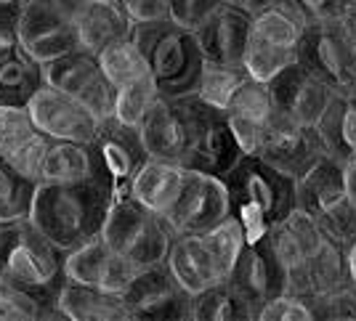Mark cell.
<instances>
[{"label":"cell","mask_w":356,"mask_h":321,"mask_svg":"<svg viewBox=\"0 0 356 321\" xmlns=\"http://www.w3.org/2000/svg\"><path fill=\"white\" fill-rule=\"evenodd\" d=\"M43 85V64L32 58L24 51V45L6 58H0V106H30Z\"/></svg>","instance_id":"29"},{"label":"cell","mask_w":356,"mask_h":321,"mask_svg":"<svg viewBox=\"0 0 356 321\" xmlns=\"http://www.w3.org/2000/svg\"><path fill=\"white\" fill-rule=\"evenodd\" d=\"M296 207L316 218L325 236L348 247L356 239V207L346 189V165L322 157L296 181Z\"/></svg>","instance_id":"5"},{"label":"cell","mask_w":356,"mask_h":321,"mask_svg":"<svg viewBox=\"0 0 356 321\" xmlns=\"http://www.w3.org/2000/svg\"><path fill=\"white\" fill-rule=\"evenodd\" d=\"M136 268L131 261H125L115 249L106 245V239L99 233L86 245L67 252V279L83 281L90 287H102L109 292H125L136 277Z\"/></svg>","instance_id":"22"},{"label":"cell","mask_w":356,"mask_h":321,"mask_svg":"<svg viewBox=\"0 0 356 321\" xmlns=\"http://www.w3.org/2000/svg\"><path fill=\"white\" fill-rule=\"evenodd\" d=\"M186 175H189V167H184L181 162L149 157L144 167L136 173L134 183L125 194L136 197L141 204H147L149 210L165 215L170 210V204L178 199Z\"/></svg>","instance_id":"27"},{"label":"cell","mask_w":356,"mask_h":321,"mask_svg":"<svg viewBox=\"0 0 356 321\" xmlns=\"http://www.w3.org/2000/svg\"><path fill=\"white\" fill-rule=\"evenodd\" d=\"M319 319V297L282 292L261 306L255 321H314Z\"/></svg>","instance_id":"38"},{"label":"cell","mask_w":356,"mask_h":321,"mask_svg":"<svg viewBox=\"0 0 356 321\" xmlns=\"http://www.w3.org/2000/svg\"><path fill=\"white\" fill-rule=\"evenodd\" d=\"M341 19H343V24H346V29H348V35L354 38V43H356V0H354V6H351Z\"/></svg>","instance_id":"47"},{"label":"cell","mask_w":356,"mask_h":321,"mask_svg":"<svg viewBox=\"0 0 356 321\" xmlns=\"http://www.w3.org/2000/svg\"><path fill=\"white\" fill-rule=\"evenodd\" d=\"M27 109H30L35 125L45 135L59 138V141H83V144H90L96 131H99V125H102V120L93 115L90 109H86L70 93L48 85V83L38 90V96L32 99Z\"/></svg>","instance_id":"18"},{"label":"cell","mask_w":356,"mask_h":321,"mask_svg":"<svg viewBox=\"0 0 356 321\" xmlns=\"http://www.w3.org/2000/svg\"><path fill=\"white\" fill-rule=\"evenodd\" d=\"M282 3L303 24L322 19H341L354 6V0H282Z\"/></svg>","instance_id":"40"},{"label":"cell","mask_w":356,"mask_h":321,"mask_svg":"<svg viewBox=\"0 0 356 321\" xmlns=\"http://www.w3.org/2000/svg\"><path fill=\"white\" fill-rule=\"evenodd\" d=\"M118 191L102 178L72 183H38L30 218L64 252L86 245L104 231Z\"/></svg>","instance_id":"1"},{"label":"cell","mask_w":356,"mask_h":321,"mask_svg":"<svg viewBox=\"0 0 356 321\" xmlns=\"http://www.w3.org/2000/svg\"><path fill=\"white\" fill-rule=\"evenodd\" d=\"M242 157L245 151L234 138V131L223 115V109H216L194 99V138L192 149L181 165L197 173L223 178Z\"/></svg>","instance_id":"15"},{"label":"cell","mask_w":356,"mask_h":321,"mask_svg":"<svg viewBox=\"0 0 356 321\" xmlns=\"http://www.w3.org/2000/svg\"><path fill=\"white\" fill-rule=\"evenodd\" d=\"M38 183L22 175L11 162L0 157V220H14L30 215Z\"/></svg>","instance_id":"35"},{"label":"cell","mask_w":356,"mask_h":321,"mask_svg":"<svg viewBox=\"0 0 356 321\" xmlns=\"http://www.w3.org/2000/svg\"><path fill=\"white\" fill-rule=\"evenodd\" d=\"M0 3H19V0H0Z\"/></svg>","instance_id":"49"},{"label":"cell","mask_w":356,"mask_h":321,"mask_svg":"<svg viewBox=\"0 0 356 321\" xmlns=\"http://www.w3.org/2000/svg\"><path fill=\"white\" fill-rule=\"evenodd\" d=\"M0 274L40 300L51 319H59L56 300L67 281V252L24 215L0 220Z\"/></svg>","instance_id":"2"},{"label":"cell","mask_w":356,"mask_h":321,"mask_svg":"<svg viewBox=\"0 0 356 321\" xmlns=\"http://www.w3.org/2000/svg\"><path fill=\"white\" fill-rule=\"evenodd\" d=\"M74 32L80 48L99 56L106 45L134 38L136 22L120 0H86L74 19Z\"/></svg>","instance_id":"23"},{"label":"cell","mask_w":356,"mask_h":321,"mask_svg":"<svg viewBox=\"0 0 356 321\" xmlns=\"http://www.w3.org/2000/svg\"><path fill=\"white\" fill-rule=\"evenodd\" d=\"M90 151H93L96 178L106 181L118 194H125L131 189L136 173L149 160L141 128L120 122L115 115L102 120L99 131L90 141Z\"/></svg>","instance_id":"11"},{"label":"cell","mask_w":356,"mask_h":321,"mask_svg":"<svg viewBox=\"0 0 356 321\" xmlns=\"http://www.w3.org/2000/svg\"><path fill=\"white\" fill-rule=\"evenodd\" d=\"M298 64L325 83L332 93L356 90V43L343 19H322L303 24L298 43Z\"/></svg>","instance_id":"7"},{"label":"cell","mask_w":356,"mask_h":321,"mask_svg":"<svg viewBox=\"0 0 356 321\" xmlns=\"http://www.w3.org/2000/svg\"><path fill=\"white\" fill-rule=\"evenodd\" d=\"M245 80H250L245 64H218V61H205L202 58L200 80H197L192 96L200 99L202 104H208V106L226 109V104L232 101V96L237 93Z\"/></svg>","instance_id":"33"},{"label":"cell","mask_w":356,"mask_h":321,"mask_svg":"<svg viewBox=\"0 0 356 321\" xmlns=\"http://www.w3.org/2000/svg\"><path fill=\"white\" fill-rule=\"evenodd\" d=\"M255 157L298 181L325 157V146L319 141L316 128L300 125L296 120H287L280 112H274L258 141Z\"/></svg>","instance_id":"14"},{"label":"cell","mask_w":356,"mask_h":321,"mask_svg":"<svg viewBox=\"0 0 356 321\" xmlns=\"http://www.w3.org/2000/svg\"><path fill=\"white\" fill-rule=\"evenodd\" d=\"M223 183L229 191V213L239 220L248 239H261L296 207V178L255 154H245L223 175Z\"/></svg>","instance_id":"3"},{"label":"cell","mask_w":356,"mask_h":321,"mask_svg":"<svg viewBox=\"0 0 356 321\" xmlns=\"http://www.w3.org/2000/svg\"><path fill=\"white\" fill-rule=\"evenodd\" d=\"M223 115L229 120L234 138L239 141L245 154H255L258 141L264 135V128L274 115V104H271V93H268V83L261 80H245L239 90L232 96V101L226 104Z\"/></svg>","instance_id":"24"},{"label":"cell","mask_w":356,"mask_h":321,"mask_svg":"<svg viewBox=\"0 0 356 321\" xmlns=\"http://www.w3.org/2000/svg\"><path fill=\"white\" fill-rule=\"evenodd\" d=\"M157 99H160V93H157V85L149 74L144 80H136L131 85L120 88L118 99H115V117L120 122H128V125L138 128Z\"/></svg>","instance_id":"36"},{"label":"cell","mask_w":356,"mask_h":321,"mask_svg":"<svg viewBox=\"0 0 356 321\" xmlns=\"http://www.w3.org/2000/svg\"><path fill=\"white\" fill-rule=\"evenodd\" d=\"M99 64H102L104 74L109 77V83L118 88V90L136 83V80L149 77L147 58L141 54L136 38H125V40L106 45L104 51L99 54Z\"/></svg>","instance_id":"34"},{"label":"cell","mask_w":356,"mask_h":321,"mask_svg":"<svg viewBox=\"0 0 356 321\" xmlns=\"http://www.w3.org/2000/svg\"><path fill=\"white\" fill-rule=\"evenodd\" d=\"M51 135H45L27 106H0V157L40 183Z\"/></svg>","instance_id":"19"},{"label":"cell","mask_w":356,"mask_h":321,"mask_svg":"<svg viewBox=\"0 0 356 321\" xmlns=\"http://www.w3.org/2000/svg\"><path fill=\"white\" fill-rule=\"evenodd\" d=\"M268 93H271L274 112L309 128H316L332 96V90L325 83H319L312 72H306L298 61L268 80Z\"/></svg>","instance_id":"20"},{"label":"cell","mask_w":356,"mask_h":321,"mask_svg":"<svg viewBox=\"0 0 356 321\" xmlns=\"http://www.w3.org/2000/svg\"><path fill=\"white\" fill-rule=\"evenodd\" d=\"M346 189H348V199L356 207V160H351L346 165Z\"/></svg>","instance_id":"46"},{"label":"cell","mask_w":356,"mask_h":321,"mask_svg":"<svg viewBox=\"0 0 356 321\" xmlns=\"http://www.w3.org/2000/svg\"><path fill=\"white\" fill-rule=\"evenodd\" d=\"M223 3H229V6H234L239 11H245V14H258V11H264L268 6H274L277 0H223Z\"/></svg>","instance_id":"45"},{"label":"cell","mask_w":356,"mask_h":321,"mask_svg":"<svg viewBox=\"0 0 356 321\" xmlns=\"http://www.w3.org/2000/svg\"><path fill=\"white\" fill-rule=\"evenodd\" d=\"M316 133L327 157L343 165L356 160V90L330 96L327 109L316 122Z\"/></svg>","instance_id":"28"},{"label":"cell","mask_w":356,"mask_h":321,"mask_svg":"<svg viewBox=\"0 0 356 321\" xmlns=\"http://www.w3.org/2000/svg\"><path fill=\"white\" fill-rule=\"evenodd\" d=\"M51 319V311L35 300L30 292L16 287L14 281L0 274V321H35Z\"/></svg>","instance_id":"39"},{"label":"cell","mask_w":356,"mask_h":321,"mask_svg":"<svg viewBox=\"0 0 356 321\" xmlns=\"http://www.w3.org/2000/svg\"><path fill=\"white\" fill-rule=\"evenodd\" d=\"M346 252H348V268H351V277H354V281H356V239L346 247Z\"/></svg>","instance_id":"48"},{"label":"cell","mask_w":356,"mask_h":321,"mask_svg":"<svg viewBox=\"0 0 356 321\" xmlns=\"http://www.w3.org/2000/svg\"><path fill=\"white\" fill-rule=\"evenodd\" d=\"M122 300L131 319L192 321V292L178 281L168 261L138 268L122 292Z\"/></svg>","instance_id":"10"},{"label":"cell","mask_w":356,"mask_h":321,"mask_svg":"<svg viewBox=\"0 0 356 321\" xmlns=\"http://www.w3.org/2000/svg\"><path fill=\"white\" fill-rule=\"evenodd\" d=\"M86 0H19V38L40 64L80 48L74 19Z\"/></svg>","instance_id":"9"},{"label":"cell","mask_w":356,"mask_h":321,"mask_svg":"<svg viewBox=\"0 0 356 321\" xmlns=\"http://www.w3.org/2000/svg\"><path fill=\"white\" fill-rule=\"evenodd\" d=\"M102 236L118 255L131 261L136 268H144L165 261L173 231L160 213L149 210L131 194H118Z\"/></svg>","instance_id":"6"},{"label":"cell","mask_w":356,"mask_h":321,"mask_svg":"<svg viewBox=\"0 0 356 321\" xmlns=\"http://www.w3.org/2000/svg\"><path fill=\"white\" fill-rule=\"evenodd\" d=\"M138 128L149 157L184 162L194 138V99L160 96Z\"/></svg>","instance_id":"16"},{"label":"cell","mask_w":356,"mask_h":321,"mask_svg":"<svg viewBox=\"0 0 356 321\" xmlns=\"http://www.w3.org/2000/svg\"><path fill=\"white\" fill-rule=\"evenodd\" d=\"M192 321H252V308L229 279H221L192 295Z\"/></svg>","instance_id":"32"},{"label":"cell","mask_w":356,"mask_h":321,"mask_svg":"<svg viewBox=\"0 0 356 321\" xmlns=\"http://www.w3.org/2000/svg\"><path fill=\"white\" fill-rule=\"evenodd\" d=\"M309 281L316 297H327L354 284L348 268V252L341 242L325 236L322 245L309 255Z\"/></svg>","instance_id":"30"},{"label":"cell","mask_w":356,"mask_h":321,"mask_svg":"<svg viewBox=\"0 0 356 321\" xmlns=\"http://www.w3.org/2000/svg\"><path fill=\"white\" fill-rule=\"evenodd\" d=\"M134 38L147 58L157 93L170 99L192 96L202 69V54L192 29L163 19V22L136 24Z\"/></svg>","instance_id":"4"},{"label":"cell","mask_w":356,"mask_h":321,"mask_svg":"<svg viewBox=\"0 0 356 321\" xmlns=\"http://www.w3.org/2000/svg\"><path fill=\"white\" fill-rule=\"evenodd\" d=\"M165 261H168L178 281L192 295L226 279L216 255L210 252L202 236H173Z\"/></svg>","instance_id":"26"},{"label":"cell","mask_w":356,"mask_h":321,"mask_svg":"<svg viewBox=\"0 0 356 321\" xmlns=\"http://www.w3.org/2000/svg\"><path fill=\"white\" fill-rule=\"evenodd\" d=\"M43 69L48 85L70 93L72 99H77L99 120H106V117L115 115L118 88L109 83V77L102 69L96 54L77 48L67 56H59L43 64Z\"/></svg>","instance_id":"12"},{"label":"cell","mask_w":356,"mask_h":321,"mask_svg":"<svg viewBox=\"0 0 356 321\" xmlns=\"http://www.w3.org/2000/svg\"><path fill=\"white\" fill-rule=\"evenodd\" d=\"M136 24L170 19V0H120Z\"/></svg>","instance_id":"44"},{"label":"cell","mask_w":356,"mask_h":321,"mask_svg":"<svg viewBox=\"0 0 356 321\" xmlns=\"http://www.w3.org/2000/svg\"><path fill=\"white\" fill-rule=\"evenodd\" d=\"M303 22L298 19L282 0L252 14L248 48H245V69L252 80L268 83L282 72L284 67L298 61V43H300Z\"/></svg>","instance_id":"8"},{"label":"cell","mask_w":356,"mask_h":321,"mask_svg":"<svg viewBox=\"0 0 356 321\" xmlns=\"http://www.w3.org/2000/svg\"><path fill=\"white\" fill-rule=\"evenodd\" d=\"M226 279L252 308V321L258 316L261 306H266L268 300H274L277 295L284 292V268L268 249L266 236L248 239L242 245Z\"/></svg>","instance_id":"17"},{"label":"cell","mask_w":356,"mask_h":321,"mask_svg":"<svg viewBox=\"0 0 356 321\" xmlns=\"http://www.w3.org/2000/svg\"><path fill=\"white\" fill-rule=\"evenodd\" d=\"M319 319H356V281L335 295L319 297Z\"/></svg>","instance_id":"42"},{"label":"cell","mask_w":356,"mask_h":321,"mask_svg":"<svg viewBox=\"0 0 356 321\" xmlns=\"http://www.w3.org/2000/svg\"><path fill=\"white\" fill-rule=\"evenodd\" d=\"M223 0H170V22L194 29L210 11H216Z\"/></svg>","instance_id":"41"},{"label":"cell","mask_w":356,"mask_h":321,"mask_svg":"<svg viewBox=\"0 0 356 321\" xmlns=\"http://www.w3.org/2000/svg\"><path fill=\"white\" fill-rule=\"evenodd\" d=\"M250 14L239 11L229 3H221L216 11H210L192 29L202 58L218 61V64H242L248 35H250Z\"/></svg>","instance_id":"21"},{"label":"cell","mask_w":356,"mask_h":321,"mask_svg":"<svg viewBox=\"0 0 356 321\" xmlns=\"http://www.w3.org/2000/svg\"><path fill=\"white\" fill-rule=\"evenodd\" d=\"M229 215V191L223 178L189 170L178 199L163 218L173 236H200Z\"/></svg>","instance_id":"13"},{"label":"cell","mask_w":356,"mask_h":321,"mask_svg":"<svg viewBox=\"0 0 356 321\" xmlns=\"http://www.w3.org/2000/svg\"><path fill=\"white\" fill-rule=\"evenodd\" d=\"M200 236L205 239V245L210 247V252L216 255V261H218V265H221V271L229 277L232 265H234V261H237L239 249H242V245L248 242L245 229L239 226V220L234 218V215H229V218L221 220L216 229L200 233Z\"/></svg>","instance_id":"37"},{"label":"cell","mask_w":356,"mask_h":321,"mask_svg":"<svg viewBox=\"0 0 356 321\" xmlns=\"http://www.w3.org/2000/svg\"><path fill=\"white\" fill-rule=\"evenodd\" d=\"M59 319L72 321H125L131 311L120 292H109L102 287H90L83 281L67 279L56 300Z\"/></svg>","instance_id":"25"},{"label":"cell","mask_w":356,"mask_h":321,"mask_svg":"<svg viewBox=\"0 0 356 321\" xmlns=\"http://www.w3.org/2000/svg\"><path fill=\"white\" fill-rule=\"evenodd\" d=\"M22 48L19 38V8L16 3H0V58Z\"/></svg>","instance_id":"43"},{"label":"cell","mask_w":356,"mask_h":321,"mask_svg":"<svg viewBox=\"0 0 356 321\" xmlns=\"http://www.w3.org/2000/svg\"><path fill=\"white\" fill-rule=\"evenodd\" d=\"M86 178H96L90 144L51 138L40 183H72V181H86Z\"/></svg>","instance_id":"31"}]
</instances>
